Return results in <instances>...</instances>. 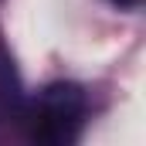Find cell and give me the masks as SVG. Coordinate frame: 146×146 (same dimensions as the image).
<instances>
[{
    "label": "cell",
    "instance_id": "6da1fadb",
    "mask_svg": "<svg viewBox=\"0 0 146 146\" xmlns=\"http://www.w3.org/2000/svg\"><path fill=\"white\" fill-rule=\"evenodd\" d=\"M27 119H31V139L37 143H75L85 122V92L72 82H54L34 99Z\"/></svg>",
    "mask_w": 146,
    "mask_h": 146
},
{
    "label": "cell",
    "instance_id": "7a4b0ae2",
    "mask_svg": "<svg viewBox=\"0 0 146 146\" xmlns=\"http://www.w3.org/2000/svg\"><path fill=\"white\" fill-rule=\"evenodd\" d=\"M24 115V85L14 68V58L0 48V126Z\"/></svg>",
    "mask_w": 146,
    "mask_h": 146
},
{
    "label": "cell",
    "instance_id": "3957f363",
    "mask_svg": "<svg viewBox=\"0 0 146 146\" xmlns=\"http://www.w3.org/2000/svg\"><path fill=\"white\" fill-rule=\"evenodd\" d=\"M109 3H115V7H122V10H133V7H139L143 0H109Z\"/></svg>",
    "mask_w": 146,
    "mask_h": 146
}]
</instances>
